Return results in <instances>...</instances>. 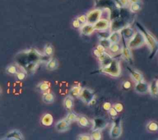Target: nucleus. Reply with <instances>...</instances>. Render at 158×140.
<instances>
[{
  "label": "nucleus",
  "mask_w": 158,
  "mask_h": 140,
  "mask_svg": "<svg viewBox=\"0 0 158 140\" xmlns=\"http://www.w3.org/2000/svg\"><path fill=\"white\" fill-rule=\"evenodd\" d=\"M100 44H101L104 48H109L111 44V42L108 38L107 39H101L100 40Z\"/></svg>",
  "instance_id": "473e14b6"
},
{
  "label": "nucleus",
  "mask_w": 158,
  "mask_h": 140,
  "mask_svg": "<svg viewBox=\"0 0 158 140\" xmlns=\"http://www.w3.org/2000/svg\"><path fill=\"white\" fill-rule=\"evenodd\" d=\"M110 107H111V105H110V104L109 102H105V103L103 104V108H104L105 110H109Z\"/></svg>",
  "instance_id": "79ce46f5"
},
{
  "label": "nucleus",
  "mask_w": 158,
  "mask_h": 140,
  "mask_svg": "<svg viewBox=\"0 0 158 140\" xmlns=\"http://www.w3.org/2000/svg\"><path fill=\"white\" fill-rule=\"evenodd\" d=\"M146 43V39L143 33L136 32L133 34V36L129 39L128 44L129 48H138Z\"/></svg>",
  "instance_id": "f257e3e1"
},
{
  "label": "nucleus",
  "mask_w": 158,
  "mask_h": 140,
  "mask_svg": "<svg viewBox=\"0 0 158 140\" xmlns=\"http://www.w3.org/2000/svg\"><path fill=\"white\" fill-rule=\"evenodd\" d=\"M77 121L79 124V125L82 127H86L89 125V121L85 117H83V116L78 117Z\"/></svg>",
  "instance_id": "4be33fe9"
},
{
  "label": "nucleus",
  "mask_w": 158,
  "mask_h": 140,
  "mask_svg": "<svg viewBox=\"0 0 158 140\" xmlns=\"http://www.w3.org/2000/svg\"><path fill=\"white\" fill-rule=\"evenodd\" d=\"M98 58H99V61L102 63V67H105L107 65H108L112 60V58L110 57V56L106 53L105 52H102L99 56H98Z\"/></svg>",
  "instance_id": "f8f14e48"
},
{
  "label": "nucleus",
  "mask_w": 158,
  "mask_h": 140,
  "mask_svg": "<svg viewBox=\"0 0 158 140\" xmlns=\"http://www.w3.org/2000/svg\"><path fill=\"white\" fill-rule=\"evenodd\" d=\"M109 35H110V33L109 32H107L106 30H102L98 34V36L101 39H107L109 38Z\"/></svg>",
  "instance_id": "f704fd0d"
},
{
  "label": "nucleus",
  "mask_w": 158,
  "mask_h": 140,
  "mask_svg": "<svg viewBox=\"0 0 158 140\" xmlns=\"http://www.w3.org/2000/svg\"><path fill=\"white\" fill-rule=\"evenodd\" d=\"M113 107L117 112H120L123 110V105L120 103H117L114 104Z\"/></svg>",
  "instance_id": "c9c22d12"
},
{
  "label": "nucleus",
  "mask_w": 158,
  "mask_h": 140,
  "mask_svg": "<svg viewBox=\"0 0 158 140\" xmlns=\"http://www.w3.org/2000/svg\"><path fill=\"white\" fill-rule=\"evenodd\" d=\"M140 8L141 7L139 2H132V4L130 6V9L133 12L138 11L140 9Z\"/></svg>",
  "instance_id": "72a5a7b5"
},
{
  "label": "nucleus",
  "mask_w": 158,
  "mask_h": 140,
  "mask_svg": "<svg viewBox=\"0 0 158 140\" xmlns=\"http://www.w3.org/2000/svg\"><path fill=\"white\" fill-rule=\"evenodd\" d=\"M122 133V126L120 119H117L112 124L110 131V136L112 138H118Z\"/></svg>",
  "instance_id": "7ed1b4c3"
},
{
  "label": "nucleus",
  "mask_w": 158,
  "mask_h": 140,
  "mask_svg": "<svg viewBox=\"0 0 158 140\" xmlns=\"http://www.w3.org/2000/svg\"><path fill=\"white\" fill-rule=\"evenodd\" d=\"M94 30L99 31L106 30L109 27V22L107 19H99L95 23L93 24Z\"/></svg>",
  "instance_id": "0eeeda50"
},
{
  "label": "nucleus",
  "mask_w": 158,
  "mask_h": 140,
  "mask_svg": "<svg viewBox=\"0 0 158 140\" xmlns=\"http://www.w3.org/2000/svg\"><path fill=\"white\" fill-rule=\"evenodd\" d=\"M79 96L85 103L89 104L91 101L94 99V96L93 93L90 89L87 88H83L81 90Z\"/></svg>",
  "instance_id": "39448f33"
},
{
  "label": "nucleus",
  "mask_w": 158,
  "mask_h": 140,
  "mask_svg": "<svg viewBox=\"0 0 158 140\" xmlns=\"http://www.w3.org/2000/svg\"><path fill=\"white\" fill-rule=\"evenodd\" d=\"M15 75H16L17 78L20 80H22L25 78V73L22 72H17Z\"/></svg>",
  "instance_id": "e433bc0d"
},
{
  "label": "nucleus",
  "mask_w": 158,
  "mask_h": 140,
  "mask_svg": "<svg viewBox=\"0 0 158 140\" xmlns=\"http://www.w3.org/2000/svg\"><path fill=\"white\" fill-rule=\"evenodd\" d=\"M104 49H105V48H104L101 44H99V45L97 46V47H96V50H97L100 54H101L102 52H104Z\"/></svg>",
  "instance_id": "a19ab883"
},
{
  "label": "nucleus",
  "mask_w": 158,
  "mask_h": 140,
  "mask_svg": "<svg viewBox=\"0 0 158 140\" xmlns=\"http://www.w3.org/2000/svg\"><path fill=\"white\" fill-rule=\"evenodd\" d=\"M70 128V123L68 122L65 118L60 120L56 123L55 128L58 132H65Z\"/></svg>",
  "instance_id": "6e6552de"
},
{
  "label": "nucleus",
  "mask_w": 158,
  "mask_h": 140,
  "mask_svg": "<svg viewBox=\"0 0 158 140\" xmlns=\"http://www.w3.org/2000/svg\"><path fill=\"white\" fill-rule=\"evenodd\" d=\"M122 38V34L120 31H114L113 33L110 34L108 39L111 42V43H118Z\"/></svg>",
  "instance_id": "ddd939ff"
},
{
  "label": "nucleus",
  "mask_w": 158,
  "mask_h": 140,
  "mask_svg": "<svg viewBox=\"0 0 158 140\" xmlns=\"http://www.w3.org/2000/svg\"><path fill=\"white\" fill-rule=\"evenodd\" d=\"M64 105L67 109H71L73 106V98L70 96H67L64 101Z\"/></svg>",
  "instance_id": "412c9836"
},
{
  "label": "nucleus",
  "mask_w": 158,
  "mask_h": 140,
  "mask_svg": "<svg viewBox=\"0 0 158 140\" xmlns=\"http://www.w3.org/2000/svg\"><path fill=\"white\" fill-rule=\"evenodd\" d=\"M53 122V117L50 113L45 114L43 118H41V123L44 126H49L52 124Z\"/></svg>",
  "instance_id": "dca6fc26"
},
{
  "label": "nucleus",
  "mask_w": 158,
  "mask_h": 140,
  "mask_svg": "<svg viewBox=\"0 0 158 140\" xmlns=\"http://www.w3.org/2000/svg\"><path fill=\"white\" fill-rule=\"evenodd\" d=\"M135 89L139 94L147 93L149 91V84L143 81L137 82Z\"/></svg>",
  "instance_id": "1a4fd4ad"
},
{
  "label": "nucleus",
  "mask_w": 158,
  "mask_h": 140,
  "mask_svg": "<svg viewBox=\"0 0 158 140\" xmlns=\"http://www.w3.org/2000/svg\"><path fill=\"white\" fill-rule=\"evenodd\" d=\"M41 91H45L46 90H48L49 88V84L48 82L46 81H43L40 83L38 87H37Z\"/></svg>",
  "instance_id": "bb28decb"
},
{
  "label": "nucleus",
  "mask_w": 158,
  "mask_h": 140,
  "mask_svg": "<svg viewBox=\"0 0 158 140\" xmlns=\"http://www.w3.org/2000/svg\"><path fill=\"white\" fill-rule=\"evenodd\" d=\"M2 139L7 140H22L23 139V136L22 133L19 130H12L9 131Z\"/></svg>",
  "instance_id": "423d86ee"
},
{
  "label": "nucleus",
  "mask_w": 158,
  "mask_h": 140,
  "mask_svg": "<svg viewBox=\"0 0 158 140\" xmlns=\"http://www.w3.org/2000/svg\"><path fill=\"white\" fill-rule=\"evenodd\" d=\"M109 114L112 117H115L117 115V112L114 109V107H110L109 110Z\"/></svg>",
  "instance_id": "ea45409f"
},
{
  "label": "nucleus",
  "mask_w": 158,
  "mask_h": 140,
  "mask_svg": "<svg viewBox=\"0 0 158 140\" xmlns=\"http://www.w3.org/2000/svg\"><path fill=\"white\" fill-rule=\"evenodd\" d=\"M6 72L9 74L14 75V74H16L18 71H17V68L16 66H15L14 65H10L7 67Z\"/></svg>",
  "instance_id": "c85d7f7f"
},
{
  "label": "nucleus",
  "mask_w": 158,
  "mask_h": 140,
  "mask_svg": "<svg viewBox=\"0 0 158 140\" xmlns=\"http://www.w3.org/2000/svg\"><path fill=\"white\" fill-rule=\"evenodd\" d=\"M112 28L114 30V31H118L119 29L122 28L123 26V23L120 20H116L113 22Z\"/></svg>",
  "instance_id": "393cba45"
},
{
  "label": "nucleus",
  "mask_w": 158,
  "mask_h": 140,
  "mask_svg": "<svg viewBox=\"0 0 158 140\" xmlns=\"http://www.w3.org/2000/svg\"><path fill=\"white\" fill-rule=\"evenodd\" d=\"M109 48L112 53H117L120 50V46L118 43H111Z\"/></svg>",
  "instance_id": "c756f323"
},
{
  "label": "nucleus",
  "mask_w": 158,
  "mask_h": 140,
  "mask_svg": "<svg viewBox=\"0 0 158 140\" xmlns=\"http://www.w3.org/2000/svg\"><path fill=\"white\" fill-rule=\"evenodd\" d=\"M130 74L133 79H134L136 82H139L143 81V75L137 70H133L130 72Z\"/></svg>",
  "instance_id": "aec40b11"
},
{
  "label": "nucleus",
  "mask_w": 158,
  "mask_h": 140,
  "mask_svg": "<svg viewBox=\"0 0 158 140\" xmlns=\"http://www.w3.org/2000/svg\"><path fill=\"white\" fill-rule=\"evenodd\" d=\"M123 87L125 88V89H129L130 87H131V83L130 81H125L124 83H123Z\"/></svg>",
  "instance_id": "c03bdc74"
},
{
  "label": "nucleus",
  "mask_w": 158,
  "mask_h": 140,
  "mask_svg": "<svg viewBox=\"0 0 158 140\" xmlns=\"http://www.w3.org/2000/svg\"><path fill=\"white\" fill-rule=\"evenodd\" d=\"M81 89L82 88L80 86H74L71 89V93H72V94L73 96H79V94H80V93L81 92Z\"/></svg>",
  "instance_id": "2f4dec72"
},
{
  "label": "nucleus",
  "mask_w": 158,
  "mask_h": 140,
  "mask_svg": "<svg viewBox=\"0 0 158 140\" xmlns=\"http://www.w3.org/2000/svg\"><path fill=\"white\" fill-rule=\"evenodd\" d=\"M130 1H131L132 2H139L140 0H129Z\"/></svg>",
  "instance_id": "49530a36"
},
{
  "label": "nucleus",
  "mask_w": 158,
  "mask_h": 140,
  "mask_svg": "<svg viewBox=\"0 0 158 140\" xmlns=\"http://www.w3.org/2000/svg\"><path fill=\"white\" fill-rule=\"evenodd\" d=\"M101 14L102 11L100 9H94L90 11L86 16V22L93 25L100 19Z\"/></svg>",
  "instance_id": "20e7f679"
},
{
  "label": "nucleus",
  "mask_w": 158,
  "mask_h": 140,
  "mask_svg": "<svg viewBox=\"0 0 158 140\" xmlns=\"http://www.w3.org/2000/svg\"><path fill=\"white\" fill-rule=\"evenodd\" d=\"M93 130H102L106 126V122L102 118H96L93 121Z\"/></svg>",
  "instance_id": "2eb2a0df"
},
{
  "label": "nucleus",
  "mask_w": 158,
  "mask_h": 140,
  "mask_svg": "<svg viewBox=\"0 0 158 140\" xmlns=\"http://www.w3.org/2000/svg\"><path fill=\"white\" fill-rule=\"evenodd\" d=\"M143 34H144L145 39H146V42H147L148 44H149L150 48L151 49L152 51H154V50L157 48V43L156 39L148 32H146V33H143Z\"/></svg>",
  "instance_id": "9d476101"
},
{
  "label": "nucleus",
  "mask_w": 158,
  "mask_h": 140,
  "mask_svg": "<svg viewBox=\"0 0 158 140\" xmlns=\"http://www.w3.org/2000/svg\"><path fill=\"white\" fill-rule=\"evenodd\" d=\"M102 71L110 75L117 76L120 73L119 62L116 60L112 59L111 62L108 65L102 68Z\"/></svg>",
  "instance_id": "f03ea898"
},
{
  "label": "nucleus",
  "mask_w": 158,
  "mask_h": 140,
  "mask_svg": "<svg viewBox=\"0 0 158 140\" xmlns=\"http://www.w3.org/2000/svg\"><path fill=\"white\" fill-rule=\"evenodd\" d=\"M91 139H94V140H99L101 138V134L98 130H95L93 131L91 133V135L90 136Z\"/></svg>",
  "instance_id": "a878e982"
},
{
  "label": "nucleus",
  "mask_w": 158,
  "mask_h": 140,
  "mask_svg": "<svg viewBox=\"0 0 158 140\" xmlns=\"http://www.w3.org/2000/svg\"><path fill=\"white\" fill-rule=\"evenodd\" d=\"M54 52L53 47L51 44H46L44 47V53L48 56H51Z\"/></svg>",
  "instance_id": "7c9ffc66"
},
{
  "label": "nucleus",
  "mask_w": 158,
  "mask_h": 140,
  "mask_svg": "<svg viewBox=\"0 0 158 140\" xmlns=\"http://www.w3.org/2000/svg\"><path fill=\"white\" fill-rule=\"evenodd\" d=\"M147 128L148 130L150 132H156L158 129V126L156 122L151 121L148 124Z\"/></svg>",
  "instance_id": "b1692460"
},
{
  "label": "nucleus",
  "mask_w": 158,
  "mask_h": 140,
  "mask_svg": "<svg viewBox=\"0 0 158 140\" xmlns=\"http://www.w3.org/2000/svg\"><path fill=\"white\" fill-rule=\"evenodd\" d=\"M80 23H86V17L85 15H80L77 19Z\"/></svg>",
  "instance_id": "58836bf2"
},
{
  "label": "nucleus",
  "mask_w": 158,
  "mask_h": 140,
  "mask_svg": "<svg viewBox=\"0 0 158 140\" xmlns=\"http://www.w3.org/2000/svg\"><path fill=\"white\" fill-rule=\"evenodd\" d=\"M149 91L150 94L155 97H157L158 94V88H157V80H153L151 84L149 85Z\"/></svg>",
  "instance_id": "4468645a"
},
{
  "label": "nucleus",
  "mask_w": 158,
  "mask_h": 140,
  "mask_svg": "<svg viewBox=\"0 0 158 140\" xmlns=\"http://www.w3.org/2000/svg\"><path fill=\"white\" fill-rule=\"evenodd\" d=\"M121 34H122L125 39H130L133 36L134 34V31L131 28L128 27L122 29Z\"/></svg>",
  "instance_id": "f3484780"
},
{
  "label": "nucleus",
  "mask_w": 158,
  "mask_h": 140,
  "mask_svg": "<svg viewBox=\"0 0 158 140\" xmlns=\"http://www.w3.org/2000/svg\"><path fill=\"white\" fill-rule=\"evenodd\" d=\"M81 33L84 35H90L94 31V28L93 24L90 23H84L80 28Z\"/></svg>",
  "instance_id": "9b49d317"
},
{
  "label": "nucleus",
  "mask_w": 158,
  "mask_h": 140,
  "mask_svg": "<svg viewBox=\"0 0 158 140\" xmlns=\"http://www.w3.org/2000/svg\"><path fill=\"white\" fill-rule=\"evenodd\" d=\"M119 1H120V2L121 3V4L122 6H127L128 4L129 0H119Z\"/></svg>",
  "instance_id": "a18cd8bd"
},
{
  "label": "nucleus",
  "mask_w": 158,
  "mask_h": 140,
  "mask_svg": "<svg viewBox=\"0 0 158 140\" xmlns=\"http://www.w3.org/2000/svg\"><path fill=\"white\" fill-rule=\"evenodd\" d=\"M78 139H80V140H89L91 139V137L88 135H86V134H80L78 136Z\"/></svg>",
  "instance_id": "4c0bfd02"
},
{
  "label": "nucleus",
  "mask_w": 158,
  "mask_h": 140,
  "mask_svg": "<svg viewBox=\"0 0 158 140\" xmlns=\"http://www.w3.org/2000/svg\"><path fill=\"white\" fill-rule=\"evenodd\" d=\"M42 100L45 104H52L54 101V96L51 93H45L43 95Z\"/></svg>",
  "instance_id": "6ab92c4d"
},
{
  "label": "nucleus",
  "mask_w": 158,
  "mask_h": 140,
  "mask_svg": "<svg viewBox=\"0 0 158 140\" xmlns=\"http://www.w3.org/2000/svg\"><path fill=\"white\" fill-rule=\"evenodd\" d=\"M58 65L59 63L57 60L56 59L52 58L50 59L46 64V68L49 70H54L58 67Z\"/></svg>",
  "instance_id": "a211bd4d"
},
{
  "label": "nucleus",
  "mask_w": 158,
  "mask_h": 140,
  "mask_svg": "<svg viewBox=\"0 0 158 140\" xmlns=\"http://www.w3.org/2000/svg\"><path fill=\"white\" fill-rule=\"evenodd\" d=\"M122 54H123V56L128 60H130L132 58V55L130 50V48L128 47H125L123 48Z\"/></svg>",
  "instance_id": "5701e85b"
},
{
  "label": "nucleus",
  "mask_w": 158,
  "mask_h": 140,
  "mask_svg": "<svg viewBox=\"0 0 158 140\" xmlns=\"http://www.w3.org/2000/svg\"><path fill=\"white\" fill-rule=\"evenodd\" d=\"M80 23L78 20H75L73 22V26L75 28H79L80 27Z\"/></svg>",
  "instance_id": "37998d69"
},
{
  "label": "nucleus",
  "mask_w": 158,
  "mask_h": 140,
  "mask_svg": "<svg viewBox=\"0 0 158 140\" xmlns=\"http://www.w3.org/2000/svg\"><path fill=\"white\" fill-rule=\"evenodd\" d=\"M77 117H78L75 113H74L73 112H70L67 114V115L65 117V119L68 122L70 123L73 121H77Z\"/></svg>",
  "instance_id": "cd10ccee"
},
{
  "label": "nucleus",
  "mask_w": 158,
  "mask_h": 140,
  "mask_svg": "<svg viewBox=\"0 0 158 140\" xmlns=\"http://www.w3.org/2000/svg\"><path fill=\"white\" fill-rule=\"evenodd\" d=\"M0 93H1V89H0Z\"/></svg>",
  "instance_id": "de8ad7c7"
}]
</instances>
